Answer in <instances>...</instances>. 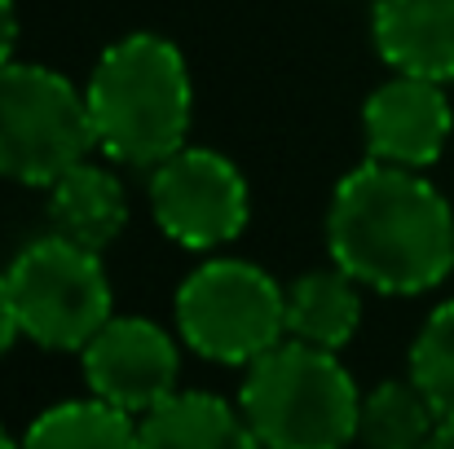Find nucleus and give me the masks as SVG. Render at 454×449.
Here are the masks:
<instances>
[{
  "mask_svg": "<svg viewBox=\"0 0 454 449\" xmlns=\"http://www.w3.org/2000/svg\"><path fill=\"white\" fill-rule=\"evenodd\" d=\"M326 252L366 291L424 296L454 274V207L424 172L366 159L331 194Z\"/></svg>",
  "mask_w": 454,
  "mask_h": 449,
  "instance_id": "f257e3e1",
  "label": "nucleus"
},
{
  "mask_svg": "<svg viewBox=\"0 0 454 449\" xmlns=\"http://www.w3.org/2000/svg\"><path fill=\"white\" fill-rule=\"evenodd\" d=\"M84 102L98 150L120 167L151 172L185 146L194 124L185 53L159 31H129L93 62Z\"/></svg>",
  "mask_w": 454,
  "mask_h": 449,
  "instance_id": "f03ea898",
  "label": "nucleus"
},
{
  "mask_svg": "<svg viewBox=\"0 0 454 449\" xmlns=\"http://www.w3.org/2000/svg\"><path fill=\"white\" fill-rule=\"evenodd\" d=\"M239 410L265 449H344L357 441L362 392L335 352L283 339L247 366Z\"/></svg>",
  "mask_w": 454,
  "mask_h": 449,
  "instance_id": "7ed1b4c3",
  "label": "nucleus"
},
{
  "mask_svg": "<svg viewBox=\"0 0 454 449\" xmlns=\"http://www.w3.org/2000/svg\"><path fill=\"white\" fill-rule=\"evenodd\" d=\"M172 313L181 344L221 366H252L287 339V287L239 256H212L185 274Z\"/></svg>",
  "mask_w": 454,
  "mask_h": 449,
  "instance_id": "20e7f679",
  "label": "nucleus"
},
{
  "mask_svg": "<svg viewBox=\"0 0 454 449\" xmlns=\"http://www.w3.org/2000/svg\"><path fill=\"white\" fill-rule=\"evenodd\" d=\"M93 150L84 89L44 62H0V181L49 190Z\"/></svg>",
  "mask_w": 454,
  "mask_h": 449,
  "instance_id": "39448f33",
  "label": "nucleus"
},
{
  "mask_svg": "<svg viewBox=\"0 0 454 449\" xmlns=\"http://www.w3.org/2000/svg\"><path fill=\"white\" fill-rule=\"evenodd\" d=\"M4 274L22 339L49 352H80L115 317V296L102 256L53 229L31 238Z\"/></svg>",
  "mask_w": 454,
  "mask_h": 449,
  "instance_id": "423d86ee",
  "label": "nucleus"
},
{
  "mask_svg": "<svg viewBox=\"0 0 454 449\" xmlns=\"http://www.w3.org/2000/svg\"><path fill=\"white\" fill-rule=\"evenodd\" d=\"M154 225L185 252H216L252 221V194L234 159L207 146H181L151 167Z\"/></svg>",
  "mask_w": 454,
  "mask_h": 449,
  "instance_id": "0eeeda50",
  "label": "nucleus"
},
{
  "mask_svg": "<svg viewBox=\"0 0 454 449\" xmlns=\"http://www.w3.org/2000/svg\"><path fill=\"white\" fill-rule=\"evenodd\" d=\"M84 383L93 397L129 410L151 414L159 401L176 392L181 379V344L151 317H111L84 348H80Z\"/></svg>",
  "mask_w": 454,
  "mask_h": 449,
  "instance_id": "6e6552de",
  "label": "nucleus"
},
{
  "mask_svg": "<svg viewBox=\"0 0 454 449\" xmlns=\"http://www.w3.org/2000/svg\"><path fill=\"white\" fill-rule=\"evenodd\" d=\"M454 133V111L446 97V84L424 80V75H402L384 80L366 106H362V137L366 159L393 163V167H433Z\"/></svg>",
  "mask_w": 454,
  "mask_h": 449,
  "instance_id": "1a4fd4ad",
  "label": "nucleus"
},
{
  "mask_svg": "<svg viewBox=\"0 0 454 449\" xmlns=\"http://www.w3.org/2000/svg\"><path fill=\"white\" fill-rule=\"evenodd\" d=\"M371 35L393 71L454 80V0H375Z\"/></svg>",
  "mask_w": 454,
  "mask_h": 449,
  "instance_id": "9d476101",
  "label": "nucleus"
},
{
  "mask_svg": "<svg viewBox=\"0 0 454 449\" xmlns=\"http://www.w3.org/2000/svg\"><path fill=\"white\" fill-rule=\"evenodd\" d=\"M44 212H49L53 234H62V238H71V243L102 256L129 229V190L115 176V167L84 159L49 185V207Z\"/></svg>",
  "mask_w": 454,
  "mask_h": 449,
  "instance_id": "9b49d317",
  "label": "nucleus"
},
{
  "mask_svg": "<svg viewBox=\"0 0 454 449\" xmlns=\"http://www.w3.org/2000/svg\"><path fill=\"white\" fill-rule=\"evenodd\" d=\"M142 449H265L247 414L216 392L176 388L142 414Z\"/></svg>",
  "mask_w": 454,
  "mask_h": 449,
  "instance_id": "f8f14e48",
  "label": "nucleus"
},
{
  "mask_svg": "<svg viewBox=\"0 0 454 449\" xmlns=\"http://www.w3.org/2000/svg\"><path fill=\"white\" fill-rule=\"evenodd\" d=\"M362 283L335 260L301 274L287 287V339L340 352L362 326Z\"/></svg>",
  "mask_w": 454,
  "mask_h": 449,
  "instance_id": "ddd939ff",
  "label": "nucleus"
},
{
  "mask_svg": "<svg viewBox=\"0 0 454 449\" xmlns=\"http://www.w3.org/2000/svg\"><path fill=\"white\" fill-rule=\"evenodd\" d=\"M22 449H142V419L102 397L58 401L31 419Z\"/></svg>",
  "mask_w": 454,
  "mask_h": 449,
  "instance_id": "4468645a",
  "label": "nucleus"
},
{
  "mask_svg": "<svg viewBox=\"0 0 454 449\" xmlns=\"http://www.w3.org/2000/svg\"><path fill=\"white\" fill-rule=\"evenodd\" d=\"M437 428L442 419L411 375L375 383L357 410V441L366 449H419Z\"/></svg>",
  "mask_w": 454,
  "mask_h": 449,
  "instance_id": "2eb2a0df",
  "label": "nucleus"
},
{
  "mask_svg": "<svg viewBox=\"0 0 454 449\" xmlns=\"http://www.w3.org/2000/svg\"><path fill=\"white\" fill-rule=\"evenodd\" d=\"M411 379L433 401L437 419L454 423V299L437 304L424 317L411 344Z\"/></svg>",
  "mask_w": 454,
  "mask_h": 449,
  "instance_id": "dca6fc26",
  "label": "nucleus"
},
{
  "mask_svg": "<svg viewBox=\"0 0 454 449\" xmlns=\"http://www.w3.org/2000/svg\"><path fill=\"white\" fill-rule=\"evenodd\" d=\"M22 339V326H18V313H13V296H9V274L0 269V357Z\"/></svg>",
  "mask_w": 454,
  "mask_h": 449,
  "instance_id": "f3484780",
  "label": "nucleus"
},
{
  "mask_svg": "<svg viewBox=\"0 0 454 449\" xmlns=\"http://www.w3.org/2000/svg\"><path fill=\"white\" fill-rule=\"evenodd\" d=\"M13 44H18V4L0 0V62L13 58Z\"/></svg>",
  "mask_w": 454,
  "mask_h": 449,
  "instance_id": "a211bd4d",
  "label": "nucleus"
},
{
  "mask_svg": "<svg viewBox=\"0 0 454 449\" xmlns=\"http://www.w3.org/2000/svg\"><path fill=\"white\" fill-rule=\"evenodd\" d=\"M419 449H454V423H442V428H437Z\"/></svg>",
  "mask_w": 454,
  "mask_h": 449,
  "instance_id": "6ab92c4d",
  "label": "nucleus"
},
{
  "mask_svg": "<svg viewBox=\"0 0 454 449\" xmlns=\"http://www.w3.org/2000/svg\"><path fill=\"white\" fill-rule=\"evenodd\" d=\"M0 449H22V441H13V437H9V432L0 428Z\"/></svg>",
  "mask_w": 454,
  "mask_h": 449,
  "instance_id": "aec40b11",
  "label": "nucleus"
}]
</instances>
